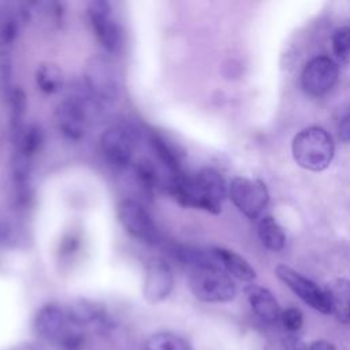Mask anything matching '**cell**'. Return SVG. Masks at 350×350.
<instances>
[{"label": "cell", "mask_w": 350, "mask_h": 350, "mask_svg": "<svg viewBox=\"0 0 350 350\" xmlns=\"http://www.w3.org/2000/svg\"><path fill=\"white\" fill-rule=\"evenodd\" d=\"M67 313H68V319L81 327L86 324L100 323L105 319L104 306L88 299H79L74 302L67 310Z\"/></svg>", "instance_id": "obj_17"}, {"label": "cell", "mask_w": 350, "mask_h": 350, "mask_svg": "<svg viewBox=\"0 0 350 350\" xmlns=\"http://www.w3.org/2000/svg\"><path fill=\"white\" fill-rule=\"evenodd\" d=\"M228 196L232 204L249 219H257L269 201L265 183L260 179L237 176L228 186Z\"/></svg>", "instance_id": "obj_6"}, {"label": "cell", "mask_w": 350, "mask_h": 350, "mask_svg": "<svg viewBox=\"0 0 350 350\" xmlns=\"http://www.w3.org/2000/svg\"><path fill=\"white\" fill-rule=\"evenodd\" d=\"M282 343H283V347L287 350H308V346L299 338H297L294 335L286 336L282 340Z\"/></svg>", "instance_id": "obj_28"}, {"label": "cell", "mask_w": 350, "mask_h": 350, "mask_svg": "<svg viewBox=\"0 0 350 350\" xmlns=\"http://www.w3.org/2000/svg\"><path fill=\"white\" fill-rule=\"evenodd\" d=\"M291 153L301 168L320 172L329 167L335 154V142L327 130L310 126L293 138Z\"/></svg>", "instance_id": "obj_3"}, {"label": "cell", "mask_w": 350, "mask_h": 350, "mask_svg": "<svg viewBox=\"0 0 350 350\" xmlns=\"http://www.w3.org/2000/svg\"><path fill=\"white\" fill-rule=\"evenodd\" d=\"M339 77V67L328 56H316L310 59L302 70L301 86L305 93L320 97L329 92Z\"/></svg>", "instance_id": "obj_9"}, {"label": "cell", "mask_w": 350, "mask_h": 350, "mask_svg": "<svg viewBox=\"0 0 350 350\" xmlns=\"http://www.w3.org/2000/svg\"><path fill=\"white\" fill-rule=\"evenodd\" d=\"M280 320H282V324L283 327L294 334L297 331L301 329L302 324H304V316H302V312L297 308H287L284 310H282L280 313Z\"/></svg>", "instance_id": "obj_27"}, {"label": "cell", "mask_w": 350, "mask_h": 350, "mask_svg": "<svg viewBox=\"0 0 350 350\" xmlns=\"http://www.w3.org/2000/svg\"><path fill=\"white\" fill-rule=\"evenodd\" d=\"M88 16L92 29L101 44L109 52L116 53L123 42L120 26L112 18V7L107 0H93L88 4Z\"/></svg>", "instance_id": "obj_8"}, {"label": "cell", "mask_w": 350, "mask_h": 350, "mask_svg": "<svg viewBox=\"0 0 350 350\" xmlns=\"http://www.w3.org/2000/svg\"><path fill=\"white\" fill-rule=\"evenodd\" d=\"M36 85L37 88L46 93L53 94L64 86V75L63 71L52 63H42L36 70Z\"/></svg>", "instance_id": "obj_19"}, {"label": "cell", "mask_w": 350, "mask_h": 350, "mask_svg": "<svg viewBox=\"0 0 350 350\" xmlns=\"http://www.w3.org/2000/svg\"><path fill=\"white\" fill-rule=\"evenodd\" d=\"M10 107H11V130L14 139L25 129V112H26V100L21 89H14L10 94Z\"/></svg>", "instance_id": "obj_22"}, {"label": "cell", "mask_w": 350, "mask_h": 350, "mask_svg": "<svg viewBox=\"0 0 350 350\" xmlns=\"http://www.w3.org/2000/svg\"><path fill=\"white\" fill-rule=\"evenodd\" d=\"M187 282L193 295L202 302H230L237 294L235 283L217 262L189 269Z\"/></svg>", "instance_id": "obj_4"}, {"label": "cell", "mask_w": 350, "mask_h": 350, "mask_svg": "<svg viewBox=\"0 0 350 350\" xmlns=\"http://www.w3.org/2000/svg\"><path fill=\"white\" fill-rule=\"evenodd\" d=\"M331 42L335 57L339 62L346 63L350 59V26L336 29L332 34Z\"/></svg>", "instance_id": "obj_25"}, {"label": "cell", "mask_w": 350, "mask_h": 350, "mask_svg": "<svg viewBox=\"0 0 350 350\" xmlns=\"http://www.w3.org/2000/svg\"><path fill=\"white\" fill-rule=\"evenodd\" d=\"M83 85L103 105L112 104L120 94V79L113 63L103 55L92 56L83 71Z\"/></svg>", "instance_id": "obj_5"}, {"label": "cell", "mask_w": 350, "mask_h": 350, "mask_svg": "<svg viewBox=\"0 0 350 350\" xmlns=\"http://www.w3.org/2000/svg\"><path fill=\"white\" fill-rule=\"evenodd\" d=\"M174 288V275L168 262L160 257L150 258L145 265L142 293L148 302L159 304L170 297Z\"/></svg>", "instance_id": "obj_12"}, {"label": "cell", "mask_w": 350, "mask_h": 350, "mask_svg": "<svg viewBox=\"0 0 350 350\" xmlns=\"http://www.w3.org/2000/svg\"><path fill=\"white\" fill-rule=\"evenodd\" d=\"M103 104L97 101L86 89L78 88L56 107L55 124L62 135L79 141L86 134L88 127L100 118Z\"/></svg>", "instance_id": "obj_2"}, {"label": "cell", "mask_w": 350, "mask_h": 350, "mask_svg": "<svg viewBox=\"0 0 350 350\" xmlns=\"http://www.w3.org/2000/svg\"><path fill=\"white\" fill-rule=\"evenodd\" d=\"M14 350H38V347H36V346L31 345V343H23V345H21V346L15 347Z\"/></svg>", "instance_id": "obj_32"}, {"label": "cell", "mask_w": 350, "mask_h": 350, "mask_svg": "<svg viewBox=\"0 0 350 350\" xmlns=\"http://www.w3.org/2000/svg\"><path fill=\"white\" fill-rule=\"evenodd\" d=\"M247 301L253 312L265 323H275L280 319V306L273 294L258 284H249L245 288Z\"/></svg>", "instance_id": "obj_14"}, {"label": "cell", "mask_w": 350, "mask_h": 350, "mask_svg": "<svg viewBox=\"0 0 350 350\" xmlns=\"http://www.w3.org/2000/svg\"><path fill=\"white\" fill-rule=\"evenodd\" d=\"M329 313L343 324H350V280L335 279L329 282L324 288Z\"/></svg>", "instance_id": "obj_15"}, {"label": "cell", "mask_w": 350, "mask_h": 350, "mask_svg": "<svg viewBox=\"0 0 350 350\" xmlns=\"http://www.w3.org/2000/svg\"><path fill=\"white\" fill-rule=\"evenodd\" d=\"M118 217L123 228L135 239L146 243L157 241V228L149 212L134 200H124L118 205Z\"/></svg>", "instance_id": "obj_11"}, {"label": "cell", "mask_w": 350, "mask_h": 350, "mask_svg": "<svg viewBox=\"0 0 350 350\" xmlns=\"http://www.w3.org/2000/svg\"><path fill=\"white\" fill-rule=\"evenodd\" d=\"M152 146L157 154V157L176 175H180V164H179V159L176 156V153H174V150L165 144L164 139H161L159 135H152L150 138Z\"/></svg>", "instance_id": "obj_24"}, {"label": "cell", "mask_w": 350, "mask_h": 350, "mask_svg": "<svg viewBox=\"0 0 350 350\" xmlns=\"http://www.w3.org/2000/svg\"><path fill=\"white\" fill-rule=\"evenodd\" d=\"M261 243L271 252H280L286 245V234L273 216H264L258 221Z\"/></svg>", "instance_id": "obj_18"}, {"label": "cell", "mask_w": 350, "mask_h": 350, "mask_svg": "<svg viewBox=\"0 0 350 350\" xmlns=\"http://www.w3.org/2000/svg\"><path fill=\"white\" fill-rule=\"evenodd\" d=\"M338 135L340 141L350 142V112L340 120L338 127Z\"/></svg>", "instance_id": "obj_29"}, {"label": "cell", "mask_w": 350, "mask_h": 350, "mask_svg": "<svg viewBox=\"0 0 350 350\" xmlns=\"http://www.w3.org/2000/svg\"><path fill=\"white\" fill-rule=\"evenodd\" d=\"M171 193L185 206H194L211 213H219L228 189L223 176L213 168H201L191 176L176 175L171 183Z\"/></svg>", "instance_id": "obj_1"}, {"label": "cell", "mask_w": 350, "mask_h": 350, "mask_svg": "<svg viewBox=\"0 0 350 350\" xmlns=\"http://www.w3.org/2000/svg\"><path fill=\"white\" fill-rule=\"evenodd\" d=\"M44 142V134L38 126H27L23 131L15 138L16 150L27 157H33L41 148Z\"/></svg>", "instance_id": "obj_21"}, {"label": "cell", "mask_w": 350, "mask_h": 350, "mask_svg": "<svg viewBox=\"0 0 350 350\" xmlns=\"http://www.w3.org/2000/svg\"><path fill=\"white\" fill-rule=\"evenodd\" d=\"M275 273L279 280L283 282L306 305L323 314L329 313V305L325 293L314 282L284 264H279L275 268Z\"/></svg>", "instance_id": "obj_10"}, {"label": "cell", "mask_w": 350, "mask_h": 350, "mask_svg": "<svg viewBox=\"0 0 350 350\" xmlns=\"http://www.w3.org/2000/svg\"><path fill=\"white\" fill-rule=\"evenodd\" d=\"M57 345L63 350H82L83 345H85L83 327H81L70 320V324Z\"/></svg>", "instance_id": "obj_26"}, {"label": "cell", "mask_w": 350, "mask_h": 350, "mask_svg": "<svg viewBox=\"0 0 350 350\" xmlns=\"http://www.w3.org/2000/svg\"><path fill=\"white\" fill-rule=\"evenodd\" d=\"M308 350H335V346L328 340H314L308 346Z\"/></svg>", "instance_id": "obj_30"}, {"label": "cell", "mask_w": 350, "mask_h": 350, "mask_svg": "<svg viewBox=\"0 0 350 350\" xmlns=\"http://www.w3.org/2000/svg\"><path fill=\"white\" fill-rule=\"evenodd\" d=\"M145 350H190L189 343L179 335L168 331L152 334L144 343Z\"/></svg>", "instance_id": "obj_20"}, {"label": "cell", "mask_w": 350, "mask_h": 350, "mask_svg": "<svg viewBox=\"0 0 350 350\" xmlns=\"http://www.w3.org/2000/svg\"><path fill=\"white\" fill-rule=\"evenodd\" d=\"M12 232V228L8 221L0 220V243H4L7 239H10Z\"/></svg>", "instance_id": "obj_31"}, {"label": "cell", "mask_w": 350, "mask_h": 350, "mask_svg": "<svg viewBox=\"0 0 350 350\" xmlns=\"http://www.w3.org/2000/svg\"><path fill=\"white\" fill-rule=\"evenodd\" d=\"M68 324L70 319L67 310L55 302H49L41 306L33 320L36 335L42 340L53 343H59Z\"/></svg>", "instance_id": "obj_13"}, {"label": "cell", "mask_w": 350, "mask_h": 350, "mask_svg": "<svg viewBox=\"0 0 350 350\" xmlns=\"http://www.w3.org/2000/svg\"><path fill=\"white\" fill-rule=\"evenodd\" d=\"M135 145V131L124 124H113L108 127L100 138L103 154L111 165L120 170L131 163Z\"/></svg>", "instance_id": "obj_7"}, {"label": "cell", "mask_w": 350, "mask_h": 350, "mask_svg": "<svg viewBox=\"0 0 350 350\" xmlns=\"http://www.w3.org/2000/svg\"><path fill=\"white\" fill-rule=\"evenodd\" d=\"M19 23L16 15L8 7L0 5V46H8L18 36Z\"/></svg>", "instance_id": "obj_23"}, {"label": "cell", "mask_w": 350, "mask_h": 350, "mask_svg": "<svg viewBox=\"0 0 350 350\" xmlns=\"http://www.w3.org/2000/svg\"><path fill=\"white\" fill-rule=\"evenodd\" d=\"M215 258L217 260L219 265L230 275L235 276L243 282H253L256 279L254 268L238 253L224 249V247H215L212 250Z\"/></svg>", "instance_id": "obj_16"}]
</instances>
